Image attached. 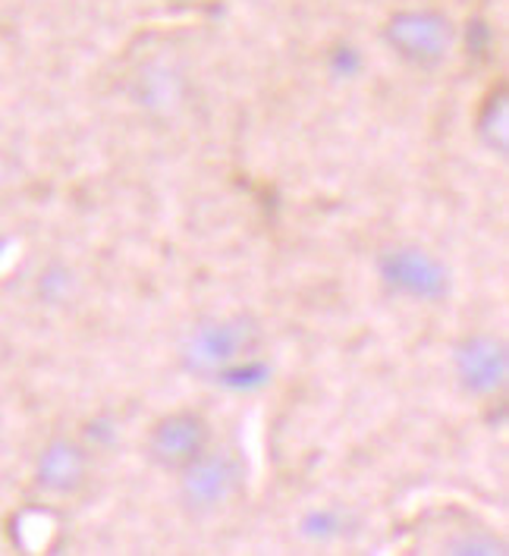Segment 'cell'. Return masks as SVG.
Listing matches in <instances>:
<instances>
[{"instance_id":"cell-1","label":"cell","mask_w":509,"mask_h":556,"mask_svg":"<svg viewBox=\"0 0 509 556\" xmlns=\"http://www.w3.org/2000/svg\"><path fill=\"white\" fill-rule=\"evenodd\" d=\"M265 346V330L252 315H227L202 321L182 343V362L195 375H217L230 365L255 358Z\"/></svg>"},{"instance_id":"cell-2","label":"cell","mask_w":509,"mask_h":556,"mask_svg":"<svg viewBox=\"0 0 509 556\" xmlns=\"http://www.w3.org/2000/svg\"><path fill=\"white\" fill-rule=\"evenodd\" d=\"M384 41L403 63L419 70H437L453 54L456 26L444 10L434 7L396 10L384 23Z\"/></svg>"},{"instance_id":"cell-3","label":"cell","mask_w":509,"mask_h":556,"mask_svg":"<svg viewBox=\"0 0 509 556\" xmlns=\"http://www.w3.org/2000/svg\"><path fill=\"white\" fill-rule=\"evenodd\" d=\"M245 466L233 450H205L180 471V503L192 516H214L242 494Z\"/></svg>"},{"instance_id":"cell-4","label":"cell","mask_w":509,"mask_h":556,"mask_svg":"<svg viewBox=\"0 0 509 556\" xmlns=\"http://www.w3.org/2000/svg\"><path fill=\"white\" fill-rule=\"evenodd\" d=\"M378 277L390 293L416 302H444L449 295V267L424 245H390L378 255Z\"/></svg>"},{"instance_id":"cell-5","label":"cell","mask_w":509,"mask_h":556,"mask_svg":"<svg viewBox=\"0 0 509 556\" xmlns=\"http://www.w3.org/2000/svg\"><path fill=\"white\" fill-rule=\"evenodd\" d=\"M211 450V425L202 412L180 409L157 418L145 438V456L161 471L180 475Z\"/></svg>"},{"instance_id":"cell-6","label":"cell","mask_w":509,"mask_h":556,"mask_svg":"<svg viewBox=\"0 0 509 556\" xmlns=\"http://www.w3.org/2000/svg\"><path fill=\"white\" fill-rule=\"evenodd\" d=\"M453 371L466 393L475 396L504 393L509 378L507 343L491 333H472L459 340L453 350Z\"/></svg>"},{"instance_id":"cell-7","label":"cell","mask_w":509,"mask_h":556,"mask_svg":"<svg viewBox=\"0 0 509 556\" xmlns=\"http://www.w3.org/2000/svg\"><path fill=\"white\" fill-rule=\"evenodd\" d=\"M89 478V453L82 443L69 438L51 440L41 456H38V466H35V481L41 491L48 494H76Z\"/></svg>"},{"instance_id":"cell-8","label":"cell","mask_w":509,"mask_h":556,"mask_svg":"<svg viewBox=\"0 0 509 556\" xmlns=\"http://www.w3.org/2000/svg\"><path fill=\"white\" fill-rule=\"evenodd\" d=\"M475 132L484 142V148L497 151V154H507L509 148V88L507 83H497L484 94L479 108V117H475Z\"/></svg>"},{"instance_id":"cell-9","label":"cell","mask_w":509,"mask_h":556,"mask_svg":"<svg viewBox=\"0 0 509 556\" xmlns=\"http://www.w3.org/2000/svg\"><path fill=\"white\" fill-rule=\"evenodd\" d=\"M449 554H504V551L491 538H462V541L449 544Z\"/></svg>"},{"instance_id":"cell-10","label":"cell","mask_w":509,"mask_h":556,"mask_svg":"<svg viewBox=\"0 0 509 556\" xmlns=\"http://www.w3.org/2000/svg\"><path fill=\"white\" fill-rule=\"evenodd\" d=\"M340 531V519L330 516V513H311L305 519V534H315V538H330Z\"/></svg>"}]
</instances>
